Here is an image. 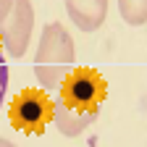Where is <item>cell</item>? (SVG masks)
I'll return each instance as SVG.
<instances>
[{"label":"cell","instance_id":"obj_7","mask_svg":"<svg viewBox=\"0 0 147 147\" xmlns=\"http://www.w3.org/2000/svg\"><path fill=\"white\" fill-rule=\"evenodd\" d=\"M5 89H8V61H5V55H0V105H3Z\"/></svg>","mask_w":147,"mask_h":147},{"label":"cell","instance_id":"obj_9","mask_svg":"<svg viewBox=\"0 0 147 147\" xmlns=\"http://www.w3.org/2000/svg\"><path fill=\"white\" fill-rule=\"evenodd\" d=\"M0 147H16L11 139H3V137H0Z\"/></svg>","mask_w":147,"mask_h":147},{"label":"cell","instance_id":"obj_1","mask_svg":"<svg viewBox=\"0 0 147 147\" xmlns=\"http://www.w3.org/2000/svg\"><path fill=\"white\" fill-rule=\"evenodd\" d=\"M108 100V82L97 68L76 66L55 89L53 121L63 137H79L97 121Z\"/></svg>","mask_w":147,"mask_h":147},{"label":"cell","instance_id":"obj_2","mask_svg":"<svg viewBox=\"0 0 147 147\" xmlns=\"http://www.w3.org/2000/svg\"><path fill=\"white\" fill-rule=\"evenodd\" d=\"M76 68V45L61 21L45 24L34 53V76L45 92H55L61 82Z\"/></svg>","mask_w":147,"mask_h":147},{"label":"cell","instance_id":"obj_8","mask_svg":"<svg viewBox=\"0 0 147 147\" xmlns=\"http://www.w3.org/2000/svg\"><path fill=\"white\" fill-rule=\"evenodd\" d=\"M11 8H13V0H0V24L5 21V16L11 13Z\"/></svg>","mask_w":147,"mask_h":147},{"label":"cell","instance_id":"obj_10","mask_svg":"<svg viewBox=\"0 0 147 147\" xmlns=\"http://www.w3.org/2000/svg\"><path fill=\"white\" fill-rule=\"evenodd\" d=\"M0 55H3V40H0Z\"/></svg>","mask_w":147,"mask_h":147},{"label":"cell","instance_id":"obj_4","mask_svg":"<svg viewBox=\"0 0 147 147\" xmlns=\"http://www.w3.org/2000/svg\"><path fill=\"white\" fill-rule=\"evenodd\" d=\"M32 29H34V8L32 0H13V8L5 16V21L0 24V40L3 50L13 61L24 58L29 42H32Z\"/></svg>","mask_w":147,"mask_h":147},{"label":"cell","instance_id":"obj_5","mask_svg":"<svg viewBox=\"0 0 147 147\" xmlns=\"http://www.w3.org/2000/svg\"><path fill=\"white\" fill-rule=\"evenodd\" d=\"M66 13L82 32H97L108 16V0H66Z\"/></svg>","mask_w":147,"mask_h":147},{"label":"cell","instance_id":"obj_6","mask_svg":"<svg viewBox=\"0 0 147 147\" xmlns=\"http://www.w3.org/2000/svg\"><path fill=\"white\" fill-rule=\"evenodd\" d=\"M118 11L123 21L131 26L147 24V0H118Z\"/></svg>","mask_w":147,"mask_h":147},{"label":"cell","instance_id":"obj_3","mask_svg":"<svg viewBox=\"0 0 147 147\" xmlns=\"http://www.w3.org/2000/svg\"><path fill=\"white\" fill-rule=\"evenodd\" d=\"M8 121L21 134H42L53 121V97L45 89H21L11 100Z\"/></svg>","mask_w":147,"mask_h":147}]
</instances>
